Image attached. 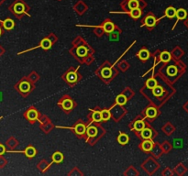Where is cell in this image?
Returning a JSON list of instances; mask_svg holds the SVG:
<instances>
[{
    "label": "cell",
    "mask_w": 188,
    "mask_h": 176,
    "mask_svg": "<svg viewBox=\"0 0 188 176\" xmlns=\"http://www.w3.org/2000/svg\"><path fill=\"white\" fill-rule=\"evenodd\" d=\"M69 52L82 64L90 65L95 61L94 49L81 36L76 37L72 42V48L69 50Z\"/></svg>",
    "instance_id": "1"
},
{
    "label": "cell",
    "mask_w": 188,
    "mask_h": 176,
    "mask_svg": "<svg viewBox=\"0 0 188 176\" xmlns=\"http://www.w3.org/2000/svg\"><path fill=\"white\" fill-rule=\"evenodd\" d=\"M115 65L116 63L111 64L108 61H106L95 71V75L104 84H107L119 75V70Z\"/></svg>",
    "instance_id": "2"
},
{
    "label": "cell",
    "mask_w": 188,
    "mask_h": 176,
    "mask_svg": "<svg viewBox=\"0 0 188 176\" xmlns=\"http://www.w3.org/2000/svg\"><path fill=\"white\" fill-rule=\"evenodd\" d=\"M106 134V129L101 123H88L84 140L90 145H95L101 138Z\"/></svg>",
    "instance_id": "3"
},
{
    "label": "cell",
    "mask_w": 188,
    "mask_h": 176,
    "mask_svg": "<svg viewBox=\"0 0 188 176\" xmlns=\"http://www.w3.org/2000/svg\"><path fill=\"white\" fill-rule=\"evenodd\" d=\"M78 70H79V66L76 68L70 67L62 76V79L71 87L75 86L83 79V76L81 73L78 72Z\"/></svg>",
    "instance_id": "4"
},
{
    "label": "cell",
    "mask_w": 188,
    "mask_h": 176,
    "mask_svg": "<svg viewBox=\"0 0 188 176\" xmlns=\"http://www.w3.org/2000/svg\"><path fill=\"white\" fill-rule=\"evenodd\" d=\"M14 88L19 93V95L26 98L28 95H30L35 88V85L32 82L30 81V79L28 78V76H25L21 78L16 84L14 86Z\"/></svg>",
    "instance_id": "5"
},
{
    "label": "cell",
    "mask_w": 188,
    "mask_h": 176,
    "mask_svg": "<svg viewBox=\"0 0 188 176\" xmlns=\"http://www.w3.org/2000/svg\"><path fill=\"white\" fill-rule=\"evenodd\" d=\"M57 106L60 107L65 114H70L77 107V103L69 95H64L57 102Z\"/></svg>",
    "instance_id": "6"
},
{
    "label": "cell",
    "mask_w": 188,
    "mask_h": 176,
    "mask_svg": "<svg viewBox=\"0 0 188 176\" xmlns=\"http://www.w3.org/2000/svg\"><path fill=\"white\" fill-rule=\"evenodd\" d=\"M88 123H85L84 120L79 119L77 120L73 127H62V126H55L57 128H63V129H70L75 132V134L79 138V139H84L85 133H86V128H87Z\"/></svg>",
    "instance_id": "7"
},
{
    "label": "cell",
    "mask_w": 188,
    "mask_h": 176,
    "mask_svg": "<svg viewBox=\"0 0 188 176\" xmlns=\"http://www.w3.org/2000/svg\"><path fill=\"white\" fill-rule=\"evenodd\" d=\"M141 115L145 117V119L147 121H149L151 123V122L154 121L157 117L161 115V111L157 106H155L153 104H151L150 106H148L145 109L143 110Z\"/></svg>",
    "instance_id": "8"
},
{
    "label": "cell",
    "mask_w": 188,
    "mask_h": 176,
    "mask_svg": "<svg viewBox=\"0 0 188 176\" xmlns=\"http://www.w3.org/2000/svg\"><path fill=\"white\" fill-rule=\"evenodd\" d=\"M148 123H149V121H147L145 119V117H144L142 115H140L139 116L135 117V119L129 123L128 127H129V129L135 132V134H138L139 132H140L147 126Z\"/></svg>",
    "instance_id": "9"
},
{
    "label": "cell",
    "mask_w": 188,
    "mask_h": 176,
    "mask_svg": "<svg viewBox=\"0 0 188 176\" xmlns=\"http://www.w3.org/2000/svg\"><path fill=\"white\" fill-rule=\"evenodd\" d=\"M141 168L144 170V172H147L148 174L151 175L157 172V170L160 168V164L157 163V160H155V157L151 156L149 157L144 163L141 164Z\"/></svg>",
    "instance_id": "10"
},
{
    "label": "cell",
    "mask_w": 188,
    "mask_h": 176,
    "mask_svg": "<svg viewBox=\"0 0 188 176\" xmlns=\"http://www.w3.org/2000/svg\"><path fill=\"white\" fill-rule=\"evenodd\" d=\"M109 108L111 111L112 119L116 122H119L128 113V111L124 107V106L118 105V104H116V103H114V104L111 106V107H109Z\"/></svg>",
    "instance_id": "11"
},
{
    "label": "cell",
    "mask_w": 188,
    "mask_h": 176,
    "mask_svg": "<svg viewBox=\"0 0 188 176\" xmlns=\"http://www.w3.org/2000/svg\"><path fill=\"white\" fill-rule=\"evenodd\" d=\"M40 112L33 106L28 107L23 114V116L26 119L27 121H28L31 124H35L36 122H39L40 119Z\"/></svg>",
    "instance_id": "12"
},
{
    "label": "cell",
    "mask_w": 188,
    "mask_h": 176,
    "mask_svg": "<svg viewBox=\"0 0 188 176\" xmlns=\"http://www.w3.org/2000/svg\"><path fill=\"white\" fill-rule=\"evenodd\" d=\"M140 139H154L157 137V131L151 126L150 122L140 132L136 134Z\"/></svg>",
    "instance_id": "13"
},
{
    "label": "cell",
    "mask_w": 188,
    "mask_h": 176,
    "mask_svg": "<svg viewBox=\"0 0 188 176\" xmlns=\"http://www.w3.org/2000/svg\"><path fill=\"white\" fill-rule=\"evenodd\" d=\"M10 9L12 10V12L16 15L17 17H21V15L26 14L27 16L30 17V14L27 13V6L25 5L24 2H22V0H17V1L12 5V7H10Z\"/></svg>",
    "instance_id": "14"
},
{
    "label": "cell",
    "mask_w": 188,
    "mask_h": 176,
    "mask_svg": "<svg viewBox=\"0 0 188 176\" xmlns=\"http://www.w3.org/2000/svg\"><path fill=\"white\" fill-rule=\"evenodd\" d=\"M52 45H53V43L51 42V40L49 39L48 36H46V37H44V38H43V39L40 40V42L39 43V45H38V46L33 47V48H31V49L26 50V51H21V52H19V54H22V53H25V52H28V51H33V50L39 49V48H40V49H42L43 51H48V50H50V49L52 47Z\"/></svg>",
    "instance_id": "15"
},
{
    "label": "cell",
    "mask_w": 188,
    "mask_h": 176,
    "mask_svg": "<svg viewBox=\"0 0 188 176\" xmlns=\"http://www.w3.org/2000/svg\"><path fill=\"white\" fill-rule=\"evenodd\" d=\"M88 123H101L102 116H101V108L96 107L94 109H89V114L87 115Z\"/></svg>",
    "instance_id": "16"
},
{
    "label": "cell",
    "mask_w": 188,
    "mask_h": 176,
    "mask_svg": "<svg viewBox=\"0 0 188 176\" xmlns=\"http://www.w3.org/2000/svg\"><path fill=\"white\" fill-rule=\"evenodd\" d=\"M159 21H160V19H157L153 14L149 13L148 15H146V17L143 19L141 27H146L149 31H151V29L158 24Z\"/></svg>",
    "instance_id": "17"
},
{
    "label": "cell",
    "mask_w": 188,
    "mask_h": 176,
    "mask_svg": "<svg viewBox=\"0 0 188 176\" xmlns=\"http://www.w3.org/2000/svg\"><path fill=\"white\" fill-rule=\"evenodd\" d=\"M7 152L23 153V154H25V156H26L27 158H28V159H32V158H34V157L37 155V153H38L36 148H35L34 146H32V145H28V146H27L24 151H7Z\"/></svg>",
    "instance_id": "18"
},
{
    "label": "cell",
    "mask_w": 188,
    "mask_h": 176,
    "mask_svg": "<svg viewBox=\"0 0 188 176\" xmlns=\"http://www.w3.org/2000/svg\"><path fill=\"white\" fill-rule=\"evenodd\" d=\"M154 142L155 141L153 139H141L140 143L139 144V148L143 152L150 153L153 148Z\"/></svg>",
    "instance_id": "19"
},
{
    "label": "cell",
    "mask_w": 188,
    "mask_h": 176,
    "mask_svg": "<svg viewBox=\"0 0 188 176\" xmlns=\"http://www.w3.org/2000/svg\"><path fill=\"white\" fill-rule=\"evenodd\" d=\"M100 26L102 27V28L104 29L105 33L107 34V35L110 34V33H112V32H114L117 28H119V27L116 26L115 23L112 20H110V19H106Z\"/></svg>",
    "instance_id": "20"
},
{
    "label": "cell",
    "mask_w": 188,
    "mask_h": 176,
    "mask_svg": "<svg viewBox=\"0 0 188 176\" xmlns=\"http://www.w3.org/2000/svg\"><path fill=\"white\" fill-rule=\"evenodd\" d=\"M136 57L139 59V60L142 63H145L147 62L149 59L151 57V54L150 52V51L146 48V47H142L139 51L138 53L136 54Z\"/></svg>",
    "instance_id": "21"
},
{
    "label": "cell",
    "mask_w": 188,
    "mask_h": 176,
    "mask_svg": "<svg viewBox=\"0 0 188 176\" xmlns=\"http://www.w3.org/2000/svg\"><path fill=\"white\" fill-rule=\"evenodd\" d=\"M151 94L152 96H154L156 99H161V98H164V94H165V90L164 87L161 84H157L153 89L150 90Z\"/></svg>",
    "instance_id": "22"
},
{
    "label": "cell",
    "mask_w": 188,
    "mask_h": 176,
    "mask_svg": "<svg viewBox=\"0 0 188 176\" xmlns=\"http://www.w3.org/2000/svg\"><path fill=\"white\" fill-rule=\"evenodd\" d=\"M122 14H128V16L132 18L133 19H138L141 17L142 10L140 7H138V8H134V9H131L129 11H124V12H122Z\"/></svg>",
    "instance_id": "23"
},
{
    "label": "cell",
    "mask_w": 188,
    "mask_h": 176,
    "mask_svg": "<svg viewBox=\"0 0 188 176\" xmlns=\"http://www.w3.org/2000/svg\"><path fill=\"white\" fill-rule=\"evenodd\" d=\"M52 163H53L52 161L51 163H49V161H47L46 160H41L37 164V168L40 170V172H46L50 169V167L52 165Z\"/></svg>",
    "instance_id": "24"
},
{
    "label": "cell",
    "mask_w": 188,
    "mask_h": 176,
    "mask_svg": "<svg viewBox=\"0 0 188 176\" xmlns=\"http://www.w3.org/2000/svg\"><path fill=\"white\" fill-rule=\"evenodd\" d=\"M151 155L155 158H159V157H161L163 153V151L162 149V146L160 143H158V142H154V145H153V148L151 150Z\"/></svg>",
    "instance_id": "25"
},
{
    "label": "cell",
    "mask_w": 188,
    "mask_h": 176,
    "mask_svg": "<svg viewBox=\"0 0 188 176\" xmlns=\"http://www.w3.org/2000/svg\"><path fill=\"white\" fill-rule=\"evenodd\" d=\"M40 129L43 131V133H45V134H49L50 132L55 128V126L52 124V122L50 120H48L47 122H44V123H41L40 124Z\"/></svg>",
    "instance_id": "26"
},
{
    "label": "cell",
    "mask_w": 188,
    "mask_h": 176,
    "mask_svg": "<svg viewBox=\"0 0 188 176\" xmlns=\"http://www.w3.org/2000/svg\"><path fill=\"white\" fill-rule=\"evenodd\" d=\"M64 160V155L61 151H55L51 155V161L53 163H62Z\"/></svg>",
    "instance_id": "27"
},
{
    "label": "cell",
    "mask_w": 188,
    "mask_h": 176,
    "mask_svg": "<svg viewBox=\"0 0 188 176\" xmlns=\"http://www.w3.org/2000/svg\"><path fill=\"white\" fill-rule=\"evenodd\" d=\"M117 140H118V142L120 145H123L124 146V145H127L128 143L129 137H128V135L127 133H125V132L120 131L119 133V135H118V137H117Z\"/></svg>",
    "instance_id": "28"
},
{
    "label": "cell",
    "mask_w": 188,
    "mask_h": 176,
    "mask_svg": "<svg viewBox=\"0 0 188 176\" xmlns=\"http://www.w3.org/2000/svg\"><path fill=\"white\" fill-rule=\"evenodd\" d=\"M0 22H1L2 27H3V28L5 29V31H11V29H13L14 27H15V22H14V20L11 19H7L5 20H0Z\"/></svg>",
    "instance_id": "29"
},
{
    "label": "cell",
    "mask_w": 188,
    "mask_h": 176,
    "mask_svg": "<svg viewBox=\"0 0 188 176\" xmlns=\"http://www.w3.org/2000/svg\"><path fill=\"white\" fill-rule=\"evenodd\" d=\"M19 144V140H18L16 138H14V137H10V138L7 140V142H6L7 148L9 149L10 151H11V150H14L15 148H17Z\"/></svg>",
    "instance_id": "30"
},
{
    "label": "cell",
    "mask_w": 188,
    "mask_h": 176,
    "mask_svg": "<svg viewBox=\"0 0 188 176\" xmlns=\"http://www.w3.org/2000/svg\"><path fill=\"white\" fill-rule=\"evenodd\" d=\"M175 15H176V9L173 7H168L166 9H165V12H164V16L162 17L160 19V20L162 19H163L164 17L168 18V19H173L175 18Z\"/></svg>",
    "instance_id": "31"
},
{
    "label": "cell",
    "mask_w": 188,
    "mask_h": 176,
    "mask_svg": "<svg viewBox=\"0 0 188 176\" xmlns=\"http://www.w3.org/2000/svg\"><path fill=\"white\" fill-rule=\"evenodd\" d=\"M175 17H176L177 20H176V22H175V26H173L172 29L175 28V27L176 23H177L179 20H183V19H186V17H187V12H186V10H185V9H184V8H179V9H177V10H176V15H175Z\"/></svg>",
    "instance_id": "32"
},
{
    "label": "cell",
    "mask_w": 188,
    "mask_h": 176,
    "mask_svg": "<svg viewBox=\"0 0 188 176\" xmlns=\"http://www.w3.org/2000/svg\"><path fill=\"white\" fill-rule=\"evenodd\" d=\"M101 116H102V122H107L112 119V115L110 108H102L101 109Z\"/></svg>",
    "instance_id": "33"
},
{
    "label": "cell",
    "mask_w": 188,
    "mask_h": 176,
    "mask_svg": "<svg viewBox=\"0 0 188 176\" xmlns=\"http://www.w3.org/2000/svg\"><path fill=\"white\" fill-rule=\"evenodd\" d=\"M157 84H158V81H157V79L152 75L151 77H150V78L145 82L144 87H146L147 89H149V90H151V89H153V88H154Z\"/></svg>",
    "instance_id": "34"
},
{
    "label": "cell",
    "mask_w": 188,
    "mask_h": 176,
    "mask_svg": "<svg viewBox=\"0 0 188 176\" xmlns=\"http://www.w3.org/2000/svg\"><path fill=\"white\" fill-rule=\"evenodd\" d=\"M160 58H161L162 63H170L171 60H172V53L169 52V51H161Z\"/></svg>",
    "instance_id": "35"
},
{
    "label": "cell",
    "mask_w": 188,
    "mask_h": 176,
    "mask_svg": "<svg viewBox=\"0 0 188 176\" xmlns=\"http://www.w3.org/2000/svg\"><path fill=\"white\" fill-rule=\"evenodd\" d=\"M138 7H140L139 0H128L127 5H126V9H128L129 11V10L138 8Z\"/></svg>",
    "instance_id": "36"
},
{
    "label": "cell",
    "mask_w": 188,
    "mask_h": 176,
    "mask_svg": "<svg viewBox=\"0 0 188 176\" xmlns=\"http://www.w3.org/2000/svg\"><path fill=\"white\" fill-rule=\"evenodd\" d=\"M128 101V97L124 95V94H119L117 97L115 99V103L118 105H120V106H125L127 104V102Z\"/></svg>",
    "instance_id": "37"
},
{
    "label": "cell",
    "mask_w": 188,
    "mask_h": 176,
    "mask_svg": "<svg viewBox=\"0 0 188 176\" xmlns=\"http://www.w3.org/2000/svg\"><path fill=\"white\" fill-rule=\"evenodd\" d=\"M121 32H122V31L119 28H117L114 32L108 34V40H111V41H118V40H119V35L121 34Z\"/></svg>",
    "instance_id": "38"
},
{
    "label": "cell",
    "mask_w": 188,
    "mask_h": 176,
    "mask_svg": "<svg viewBox=\"0 0 188 176\" xmlns=\"http://www.w3.org/2000/svg\"><path fill=\"white\" fill-rule=\"evenodd\" d=\"M162 130H163V133H164L165 135L170 136V135L172 134L173 130H175V128H173V126H172L171 123H167V124H165V125L163 127Z\"/></svg>",
    "instance_id": "39"
},
{
    "label": "cell",
    "mask_w": 188,
    "mask_h": 176,
    "mask_svg": "<svg viewBox=\"0 0 188 176\" xmlns=\"http://www.w3.org/2000/svg\"><path fill=\"white\" fill-rule=\"evenodd\" d=\"M88 27H90V28H94V31H93V32H94V34L96 36V37H98V38H100V37H102L104 34H105V31H104V29L102 28V27H101L100 25L99 26H88Z\"/></svg>",
    "instance_id": "40"
},
{
    "label": "cell",
    "mask_w": 188,
    "mask_h": 176,
    "mask_svg": "<svg viewBox=\"0 0 188 176\" xmlns=\"http://www.w3.org/2000/svg\"><path fill=\"white\" fill-rule=\"evenodd\" d=\"M124 175H131V176L135 175V176H138V175H140V172L137 171V169L134 166H129L126 170V172H124Z\"/></svg>",
    "instance_id": "41"
},
{
    "label": "cell",
    "mask_w": 188,
    "mask_h": 176,
    "mask_svg": "<svg viewBox=\"0 0 188 176\" xmlns=\"http://www.w3.org/2000/svg\"><path fill=\"white\" fill-rule=\"evenodd\" d=\"M122 94H124L128 97V100H131V98H133V96L135 95V92L131 89V87H126L125 89L123 90Z\"/></svg>",
    "instance_id": "42"
},
{
    "label": "cell",
    "mask_w": 188,
    "mask_h": 176,
    "mask_svg": "<svg viewBox=\"0 0 188 176\" xmlns=\"http://www.w3.org/2000/svg\"><path fill=\"white\" fill-rule=\"evenodd\" d=\"M118 68L121 71V72H127L128 69L129 68V63L127 61H121V62H118Z\"/></svg>",
    "instance_id": "43"
},
{
    "label": "cell",
    "mask_w": 188,
    "mask_h": 176,
    "mask_svg": "<svg viewBox=\"0 0 188 176\" xmlns=\"http://www.w3.org/2000/svg\"><path fill=\"white\" fill-rule=\"evenodd\" d=\"M28 78L30 79L31 82H32L33 84H35L36 82H38L40 80V75H39V73L37 72H31L30 75H28Z\"/></svg>",
    "instance_id": "44"
},
{
    "label": "cell",
    "mask_w": 188,
    "mask_h": 176,
    "mask_svg": "<svg viewBox=\"0 0 188 176\" xmlns=\"http://www.w3.org/2000/svg\"><path fill=\"white\" fill-rule=\"evenodd\" d=\"M161 146H162V149L163 151V153H167V152H169L172 149V146L168 141H163L161 144Z\"/></svg>",
    "instance_id": "45"
},
{
    "label": "cell",
    "mask_w": 188,
    "mask_h": 176,
    "mask_svg": "<svg viewBox=\"0 0 188 176\" xmlns=\"http://www.w3.org/2000/svg\"><path fill=\"white\" fill-rule=\"evenodd\" d=\"M69 176L73 175V176H80V175H84V173L77 168V167H74L73 169L71 170V172L68 173Z\"/></svg>",
    "instance_id": "46"
},
{
    "label": "cell",
    "mask_w": 188,
    "mask_h": 176,
    "mask_svg": "<svg viewBox=\"0 0 188 176\" xmlns=\"http://www.w3.org/2000/svg\"><path fill=\"white\" fill-rule=\"evenodd\" d=\"M183 147V140L179 139H173V148L175 149H181Z\"/></svg>",
    "instance_id": "47"
},
{
    "label": "cell",
    "mask_w": 188,
    "mask_h": 176,
    "mask_svg": "<svg viewBox=\"0 0 188 176\" xmlns=\"http://www.w3.org/2000/svg\"><path fill=\"white\" fill-rule=\"evenodd\" d=\"M7 164V160L1 155L0 156V168H4Z\"/></svg>",
    "instance_id": "48"
},
{
    "label": "cell",
    "mask_w": 188,
    "mask_h": 176,
    "mask_svg": "<svg viewBox=\"0 0 188 176\" xmlns=\"http://www.w3.org/2000/svg\"><path fill=\"white\" fill-rule=\"evenodd\" d=\"M6 152H7V146H5L2 143H0V156L4 155Z\"/></svg>",
    "instance_id": "49"
},
{
    "label": "cell",
    "mask_w": 188,
    "mask_h": 176,
    "mask_svg": "<svg viewBox=\"0 0 188 176\" xmlns=\"http://www.w3.org/2000/svg\"><path fill=\"white\" fill-rule=\"evenodd\" d=\"M48 37H49V39L51 40V42L54 44L57 40H58V37L54 34V33H51V34H49L48 35Z\"/></svg>",
    "instance_id": "50"
},
{
    "label": "cell",
    "mask_w": 188,
    "mask_h": 176,
    "mask_svg": "<svg viewBox=\"0 0 188 176\" xmlns=\"http://www.w3.org/2000/svg\"><path fill=\"white\" fill-rule=\"evenodd\" d=\"M4 53H5V49L0 45V56H2Z\"/></svg>",
    "instance_id": "51"
},
{
    "label": "cell",
    "mask_w": 188,
    "mask_h": 176,
    "mask_svg": "<svg viewBox=\"0 0 188 176\" xmlns=\"http://www.w3.org/2000/svg\"><path fill=\"white\" fill-rule=\"evenodd\" d=\"M3 34V27H2V24L0 25V36Z\"/></svg>",
    "instance_id": "52"
},
{
    "label": "cell",
    "mask_w": 188,
    "mask_h": 176,
    "mask_svg": "<svg viewBox=\"0 0 188 176\" xmlns=\"http://www.w3.org/2000/svg\"><path fill=\"white\" fill-rule=\"evenodd\" d=\"M1 99H2V94L0 93V100H1Z\"/></svg>",
    "instance_id": "53"
},
{
    "label": "cell",
    "mask_w": 188,
    "mask_h": 176,
    "mask_svg": "<svg viewBox=\"0 0 188 176\" xmlns=\"http://www.w3.org/2000/svg\"><path fill=\"white\" fill-rule=\"evenodd\" d=\"M185 24H186V25H187V27H188V20H187V22H186Z\"/></svg>",
    "instance_id": "54"
}]
</instances>
